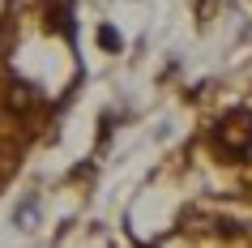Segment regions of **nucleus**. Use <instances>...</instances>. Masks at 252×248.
Returning <instances> with one entry per match:
<instances>
[{"label": "nucleus", "mask_w": 252, "mask_h": 248, "mask_svg": "<svg viewBox=\"0 0 252 248\" xmlns=\"http://www.w3.org/2000/svg\"><path fill=\"white\" fill-rule=\"evenodd\" d=\"M98 43H103V47H120V35H116V30H98Z\"/></svg>", "instance_id": "obj_1"}]
</instances>
